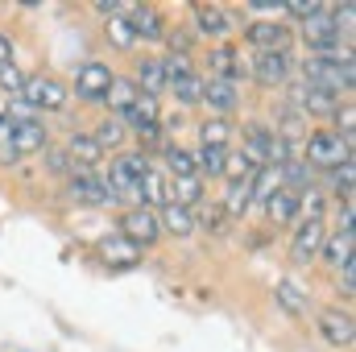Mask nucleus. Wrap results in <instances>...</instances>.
<instances>
[{
	"label": "nucleus",
	"mask_w": 356,
	"mask_h": 352,
	"mask_svg": "<svg viewBox=\"0 0 356 352\" xmlns=\"http://www.w3.org/2000/svg\"><path fill=\"white\" fill-rule=\"evenodd\" d=\"M224 216H228V211H207V220H203V224H207L211 232H224V228H228V224H224Z\"/></svg>",
	"instance_id": "a18cd8bd"
},
{
	"label": "nucleus",
	"mask_w": 356,
	"mask_h": 352,
	"mask_svg": "<svg viewBox=\"0 0 356 352\" xmlns=\"http://www.w3.org/2000/svg\"><path fill=\"white\" fill-rule=\"evenodd\" d=\"M162 63V75H166V88L175 83V79H182V75H191V58L182 54V50H175V54H166V58H158Z\"/></svg>",
	"instance_id": "4c0bfd02"
},
{
	"label": "nucleus",
	"mask_w": 356,
	"mask_h": 352,
	"mask_svg": "<svg viewBox=\"0 0 356 352\" xmlns=\"http://www.w3.org/2000/svg\"><path fill=\"white\" fill-rule=\"evenodd\" d=\"M91 137H95V145H99V150H120V145H124V137H129V129H124V120H120V116H104V120L95 125V133H91Z\"/></svg>",
	"instance_id": "a878e982"
},
{
	"label": "nucleus",
	"mask_w": 356,
	"mask_h": 352,
	"mask_svg": "<svg viewBox=\"0 0 356 352\" xmlns=\"http://www.w3.org/2000/svg\"><path fill=\"white\" fill-rule=\"evenodd\" d=\"M129 25H133V38H141V42H162L166 38V17L149 4H133Z\"/></svg>",
	"instance_id": "2eb2a0df"
},
{
	"label": "nucleus",
	"mask_w": 356,
	"mask_h": 352,
	"mask_svg": "<svg viewBox=\"0 0 356 352\" xmlns=\"http://www.w3.org/2000/svg\"><path fill=\"white\" fill-rule=\"evenodd\" d=\"M340 38H344V29L332 21V8H327V4H319V13L302 21V42H307L315 54H332V50H340Z\"/></svg>",
	"instance_id": "39448f33"
},
{
	"label": "nucleus",
	"mask_w": 356,
	"mask_h": 352,
	"mask_svg": "<svg viewBox=\"0 0 356 352\" xmlns=\"http://www.w3.org/2000/svg\"><path fill=\"white\" fill-rule=\"evenodd\" d=\"M166 203H170V178L149 166V170L141 175V207L154 211V207H166Z\"/></svg>",
	"instance_id": "6ab92c4d"
},
{
	"label": "nucleus",
	"mask_w": 356,
	"mask_h": 352,
	"mask_svg": "<svg viewBox=\"0 0 356 352\" xmlns=\"http://www.w3.org/2000/svg\"><path fill=\"white\" fill-rule=\"evenodd\" d=\"M137 95H141V91H137L133 79H120V75H116V79H112V88H108V99H104V104H108L116 116H124V112L137 104Z\"/></svg>",
	"instance_id": "bb28decb"
},
{
	"label": "nucleus",
	"mask_w": 356,
	"mask_h": 352,
	"mask_svg": "<svg viewBox=\"0 0 356 352\" xmlns=\"http://www.w3.org/2000/svg\"><path fill=\"white\" fill-rule=\"evenodd\" d=\"M332 191H340L344 203H353V162H344V166L332 170Z\"/></svg>",
	"instance_id": "ea45409f"
},
{
	"label": "nucleus",
	"mask_w": 356,
	"mask_h": 352,
	"mask_svg": "<svg viewBox=\"0 0 356 352\" xmlns=\"http://www.w3.org/2000/svg\"><path fill=\"white\" fill-rule=\"evenodd\" d=\"M71 199L75 203H88V207H116L120 195L108 186V178L95 175V170H71Z\"/></svg>",
	"instance_id": "20e7f679"
},
{
	"label": "nucleus",
	"mask_w": 356,
	"mask_h": 352,
	"mask_svg": "<svg viewBox=\"0 0 356 352\" xmlns=\"http://www.w3.org/2000/svg\"><path fill=\"white\" fill-rule=\"evenodd\" d=\"M290 67H294L290 50H261V54H253V79L261 88H282L290 79Z\"/></svg>",
	"instance_id": "1a4fd4ad"
},
{
	"label": "nucleus",
	"mask_w": 356,
	"mask_h": 352,
	"mask_svg": "<svg viewBox=\"0 0 356 352\" xmlns=\"http://www.w3.org/2000/svg\"><path fill=\"white\" fill-rule=\"evenodd\" d=\"M353 50L344 46V50H332V54H311V58H302V83H311V88H323L332 91V95H340V91H353Z\"/></svg>",
	"instance_id": "f257e3e1"
},
{
	"label": "nucleus",
	"mask_w": 356,
	"mask_h": 352,
	"mask_svg": "<svg viewBox=\"0 0 356 352\" xmlns=\"http://www.w3.org/2000/svg\"><path fill=\"white\" fill-rule=\"evenodd\" d=\"M158 224H162V232H170V237H191V232H195V216H191L186 207H178V203H166V207H162Z\"/></svg>",
	"instance_id": "393cba45"
},
{
	"label": "nucleus",
	"mask_w": 356,
	"mask_h": 352,
	"mask_svg": "<svg viewBox=\"0 0 356 352\" xmlns=\"http://www.w3.org/2000/svg\"><path fill=\"white\" fill-rule=\"evenodd\" d=\"M319 336L332 344V349H348L356 340V323H353V315L348 311H336V307H327V311H319Z\"/></svg>",
	"instance_id": "9b49d317"
},
{
	"label": "nucleus",
	"mask_w": 356,
	"mask_h": 352,
	"mask_svg": "<svg viewBox=\"0 0 356 352\" xmlns=\"http://www.w3.org/2000/svg\"><path fill=\"white\" fill-rule=\"evenodd\" d=\"M294 104H298L307 116H336L340 95H332V91H323V88H311V83H298V88H294Z\"/></svg>",
	"instance_id": "dca6fc26"
},
{
	"label": "nucleus",
	"mask_w": 356,
	"mask_h": 352,
	"mask_svg": "<svg viewBox=\"0 0 356 352\" xmlns=\"http://www.w3.org/2000/svg\"><path fill=\"white\" fill-rule=\"evenodd\" d=\"M319 257H327V262L336 265V269H344V265H353V232H340V237H332V241H323V249H319Z\"/></svg>",
	"instance_id": "c85d7f7f"
},
{
	"label": "nucleus",
	"mask_w": 356,
	"mask_h": 352,
	"mask_svg": "<svg viewBox=\"0 0 356 352\" xmlns=\"http://www.w3.org/2000/svg\"><path fill=\"white\" fill-rule=\"evenodd\" d=\"M199 141H203V150H228V141H232V129H228V120H207V125H199Z\"/></svg>",
	"instance_id": "2f4dec72"
},
{
	"label": "nucleus",
	"mask_w": 356,
	"mask_h": 352,
	"mask_svg": "<svg viewBox=\"0 0 356 352\" xmlns=\"http://www.w3.org/2000/svg\"><path fill=\"white\" fill-rule=\"evenodd\" d=\"M266 216H269V224H294V220H298V195L277 186L273 199L266 203Z\"/></svg>",
	"instance_id": "4be33fe9"
},
{
	"label": "nucleus",
	"mask_w": 356,
	"mask_h": 352,
	"mask_svg": "<svg viewBox=\"0 0 356 352\" xmlns=\"http://www.w3.org/2000/svg\"><path fill=\"white\" fill-rule=\"evenodd\" d=\"M228 150H203L199 145V154H195V170H207V175L216 178V175H224V166H228Z\"/></svg>",
	"instance_id": "c9c22d12"
},
{
	"label": "nucleus",
	"mask_w": 356,
	"mask_h": 352,
	"mask_svg": "<svg viewBox=\"0 0 356 352\" xmlns=\"http://www.w3.org/2000/svg\"><path fill=\"white\" fill-rule=\"evenodd\" d=\"M203 88H207V79H199V75L191 71V75L175 79V83H170L166 91H175L178 104H186V108H191V104H203Z\"/></svg>",
	"instance_id": "c756f323"
},
{
	"label": "nucleus",
	"mask_w": 356,
	"mask_h": 352,
	"mask_svg": "<svg viewBox=\"0 0 356 352\" xmlns=\"http://www.w3.org/2000/svg\"><path fill=\"white\" fill-rule=\"evenodd\" d=\"M203 104L216 108V112H232L241 104V83H228V79H207L203 88Z\"/></svg>",
	"instance_id": "aec40b11"
},
{
	"label": "nucleus",
	"mask_w": 356,
	"mask_h": 352,
	"mask_svg": "<svg viewBox=\"0 0 356 352\" xmlns=\"http://www.w3.org/2000/svg\"><path fill=\"white\" fill-rule=\"evenodd\" d=\"M323 241H327L323 220H307V224H298V232H294V241H290V262L294 265H311L315 257H319Z\"/></svg>",
	"instance_id": "9d476101"
},
{
	"label": "nucleus",
	"mask_w": 356,
	"mask_h": 352,
	"mask_svg": "<svg viewBox=\"0 0 356 352\" xmlns=\"http://www.w3.org/2000/svg\"><path fill=\"white\" fill-rule=\"evenodd\" d=\"M63 154L71 158V170H75V166H79V170H95V166L104 162V150L95 145V137H91V133H71Z\"/></svg>",
	"instance_id": "f3484780"
},
{
	"label": "nucleus",
	"mask_w": 356,
	"mask_h": 352,
	"mask_svg": "<svg viewBox=\"0 0 356 352\" xmlns=\"http://www.w3.org/2000/svg\"><path fill=\"white\" fill-rule=\"evenodd\" d=\"M323 207H327V199H323L319 186L298 191V216H302V224H307V220H323Z\"/></svg>",
	"instance_id": "72a5a7b5"
},
{
	"label": "nucleus",
	"mask_w": 356,
	"mask_h": 352,
	"mask_svg": "<svg viewBox=\"0 0 356 352\" xmlns=\"http://www.w3.org/2000/svg\"><path fill=\"white\" fill-rule=\"evenodd\" d=\"M277 186H282L277 170H269V166H266V170H257V178H253V199L266 207L269 199H273V191H277Z\"/></svg>",
	"instance_id": "e433bc0d"
},
{
	"label": "nucleus",
	"mask_w": 356,
	"mask_h": 352,
	"mask_svg": "<svg viewBox=\"0 0 356 352\" xmlns=\"http://www.w3.org/2000/svg\"><path fill=\"white\" fill-rule=\"evenodd\" d=\"M224 175L232 178V182H236V178H249V175H253V166H249L245 158H228V166H224Z\"/></svg>",
	"instance_id": "c03bdc74"
},
{
	"label": "nucleus",
	"mask_w": 356,
	"mask_h": 352,
	"mask_svg": "<svg viewBox=\"0 0 356 352\" xmlns=\"http://www.w3.org/2000/svg\"><path fill=\"white\" fill-rule=\"evenodd\" d=\"M149 170V158L141 154V150H133V154H120V158H112L108 162V186L120 195V199H137L141 203V175Z\"/></svg>",
	"instance_id": "f03ea898"
},
{
	"label": "nucleus",
	"mask_w": 356,
	"mask_h": 352,
	"mask_svg": "<svg viewBox=\"0 0 356 352\" xmlns=\"http://www.w3.org/2000/svg\"><path fill=\"white\" fill-rule=\"evenodd\" d=\"M273 298H277V307H282L286 315H307V290H302L298 282L282 278V282L273 286Z\"/></svg>",
	"instance_id": "5701e85b"
},
{
	"label": "nucleus",
	"mask_w": 356,
	"mask_h": 352,
	"mask_svg": "<svg viewBox=\"0 0 356 352\" xmlns=\"http://www.w3.org/2000/svg\"><path fill=\"white\" fill-rule=\"evenodd\" d=\"M232 25H236V17L228 8H220V4H195V33L224 38V33H232Z\"/></svg>",
	"instance_id": "4468645a"
},
{
	"label": "nucleus",
	"mask_w": 356,
	"mask_h": 352,
	"mask_svg": "<svg viewBox=\"0 0 356 352\" xmlns=\"http://www.w3.org/2000/svg\"><path fill=\"white\" fill-rule=\"evenodd\" d=\"M269 141H273V129H266V125H249V129H245V150H241V158H245L253 170H266Z\"/></svg>",
	"instance_id": "a211bd4d"
},
{
	"label": "nucleus",
	"mask_w": 356,
	"mask_h": 352,
	"mask_svg": "<svg viewBox=\"0 0 356 352\" xmlns=\"http://www.w3.org/2000/svg\"><path fill=\"white\" fill-rule=\"evenodd\" d=\"M46 166H50L54 175H67V170H71V158H67L63 150H46Z\"/></svg>",
	"instance_id": "37998d69"
},
{
	"label": "nucleus",
	"mask_w": 356,
	"mask_h": 352,
	"mask_svg": "<svg viewBox=\"0 0 356 352\" xmlns=\"http://www.w3.org/2000/svg\"><path fill=\"white\" fill-rule=\"evenodd\" d=\"M282 13H286V17H294V21H307V17H315V13H319V4H302V0H290V4H282Z\"/></svg>",
	"instance_id": "79ce46f5"
},
{
	"label": "nucleus",
	"mask_w": 356,
	"mask_h": 352,
	"mask_svg": "<svg viewBox=\"0 0 356 352\" xmlns=\"http://www.w3.org/2000/svg\"><path fill=\"white\" fill-rule=\"evenodd\" d=\"M302 162H307V166L336 170V166L353 162V145H344L332 129H319V133H311V141H307V158H302Z\"/></svg>",
	"instance_id": "7ed1b4c3"
},
{
	"label": "nucleus",
	"mask_w": 356,
	"mask_h": 352,
	"mask_svg": "<svg viewBox=\"0 0 356 352\" xmlns=\"http://www.w3.org/2000/svg\"><path fill=\"white\" fill-rule=\"evenodd\" d=\"M245 38H249V46H253L257 54H261V50H286L290 25H286V21H249Z\"/></svg>",
	"instance_id": "ddd939ff"
},
{
	"label": "nucleus",
	"mask_w": 356,
	"mask_h": 352,
	"mask_svg": "<svg viewBox=\"0 0 356 352\" xmlns=\"http://www.w3.org/2000/svg\"><path fill=\"white\" fill-rule=\"evenodd\" d=\"M21 88H25L21 67H17V63H0V91H8V95L17 99V95H21Z\"/></svg>",
	"instance_id": "58836bf2"
},
{
	"label": "nucleus",
	"mask_w": 356,
	"mask_h": 352,
	"mask_svg": "<svg viewBox=\"0 0 356 352\" xmlns=\"http://www.w3.org/2000/svg\"><path fill=\"white\" fill-rule=\"evenodd\" d=\"M67 95L71 91L63 88L58 79H50V75H38V79H25V88H21V95L17 99H25L33 112H58V108H67Z\"/></svg>",
	"instance_id": "0eeeda50"
},
{
	"label": "nucleus",
	"mask_w": 356,
	"mask_h": 352,
	"mask_svg": "<svg viewBox=\"0 0 356 352\" xmlns=\"http://www.w3.org/2000/svg\"><path fill=\"white\" fill-rule=\"evenodd\" d=\"M133 13V8H129ZM129 13H116V17H104V29H108V42L112 46H120V50H129L137 38H133V25H129Z\"/></svg>",
	"instance_id": "7c9ffc66"
},
{
	"label": "nucleus",
	"mask_w": 356,
	"mask_h": 352,
	"mask_svg": "<svg viewBox=\"0 0 356 352\" xmlns=\"http://www.w3.org/2000/svg\"><path fill=\"white\" fill-rule=\"evenodd\" d=\"M336 120H340V133H336V137H340L344 145H353V133H356V108H353V104L336 108Z\"/></svg>",
	"instance_id": "a19ab883"
},
{
	"label": "nucleus",
	"mask_w": 356,
	"mask_h": 352,
	"mask_svg": "<svg viewBox=\"0 0 356 352\" xmlns=\"http://www.w3.org/2000/svg\"><path fill=\"white\" fill-rule=\"evenodd\" d=\"M112 71H108V63H83L79 71H75V95L79 99H88V104H104L108 99V88H112Z\"/></svg>",
	"instance_id": "6e6552de"
},
{
	"label": "nucleus",
	"mask_w": 356,
	"mask_h": 352,
	"mask_svg": "<svg viewBox=\"0 0 356 352\" xmlns=\"http://www.w3.org/2000/svg\"><path fill=\"white\" fill-rule=\"evenodd\" d=\"M199 199H203V182H199V178H175V182H170V203H178V207L191 211Z\"/></svg>",
	"instance_id": "473e14b6"
},
{
	"label": "nucleus",
	"mask_w": 356,
	"mask_h": 352,
	"mask_svg": "<svg viewBox=\"0 0 356 352\" xmlns=\"http://www.w3.org/2000/svg\"><path fill=\"white\" fill-rule=\"evenodd\" d=\"M133 83H137V91H141V95H154V99H158V95L166 91L162 63H158V58H141V67H137V79H133Z\"/></svg>",
	"instance_id": "b1692460"
},
{
	"label": "nucleus",
	"mask_w": 356,
	"mask_h": 352,
	"mask_svg": "<svg viewBox=\"0 0 356 352\" xmlns=\"http://www.w3.org/2000/svg\"><path fill=\"white\" fill-rule=\"evenodd\" d=\"M0 63H13V42H8V33H0Z\"/></svg>",
	"instance_id": "49530a36"
},
{
	"label": "nucleus",
	"mask_w": 356,
	"mask_h": 352,
	"mask_svg": "<svg viewBox=\"0 0 356 352\" xmlns=\"http://www.w3.org/2000/svg\"><path fill=\"white\" fill-rule=\"evenodd\" d=\"M166 170H170L175 178H199V170H195V154H191V150H178V145L166 150Z\"/></svg>",
	"instance_id": "f704fd0d"
},
{
	"label": "nucleus",
	"mask_w": 356,
	"mask_h": 352,
	"mask_svg": "<svg viewBox=\"0 0 356 352\" xmlns=\"http://www.w3.org/2000/svg\"><path fill=\"white\" fill-rule=\"evenodd\" d=\"M8 154L13 158H25V154H42L46 150V125L42 120H25V125H17L13 120V133H8Z\"/></svg>",
	"instance_id": "f8f14e48"
},
{
	"label": "nucleus",
	"mask_w": 356,
	"mask_h": 352,
	"mask_svg": "<svg viewBox=\"0 0 356 352\" xmlns=\"http://www.w3.org/2000/svg\"><path fill=\"white\" fill-rule=\"evenodd\" d=\"M99 257L108 265H137L141 262V249L116 232V237H104V241H99Z\"/></svg>",
	"instance_id": "412c9836"
},
{
	"label": "nucleus",
	"mask_w": 356,
	"mask_h": 352,
	"mask_svg": "<svg viewBox=\"0 0 356 352\" xmlns=\"http://www.w3.org/2000/svg\"><path fill=\"white\" fill-rule=\"evenodd\" d=\"M120 237L124 241H133L137 249H145V245H154L158 237H162V224H158V211H149V207H141V203H133L124 216H120Z\"/></svg>",
	"instance_id": "423d86ee"
},
{
	"label": "nucleus",
	"mask_w": 356,
	"mask_h": 352,
	"mask_svg": "<svg viewBox=\"0 0 356 352\" xmlns=\"http://www.w3.org/2000/svg\"><path fill=\"white\" fill-rule=\"evenodd\" d=\"M211 71H216V79L241 83V54H236L232 46H220V50H211Z\"/></svg>",
	"instance_id": "cd10ccee"
}]
</instances>
